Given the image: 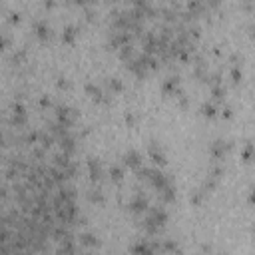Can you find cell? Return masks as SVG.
Listing matches in <instances>:
<instances>
[{"label":"cell","mask_w":255,"mask_h":255,"mask_svg":"<svg viewBox=\"0 0 255 255\" xmlns=\"http://www.w3.org/2000/svg\"><path fill=\"white\" fill-rule=\"evenodd\" d=\"M126 161H130V164H132V166H138V154H134V151H132V154H126Z\"/></svg>","instance_id":"6da1fadb"}]
</instances>
